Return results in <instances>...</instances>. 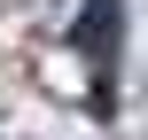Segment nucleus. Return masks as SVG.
<instances>
[{
  "instance_id": "f257e3e1",
  "label": "nucleus",
  "mask_w": 148,
  "mask_h": 140,
  "mask_svg": "<svg viewBox=\"0 0 148 140\" xmlns=\"http://www.w3.org/2000/svg\"><path fill=\"white\" fill-rule=\"evenodd\" d=\"M117 8H125V0H94V8L78 16V47H86L101 70L117 62Z\"/></svg>"
}]
</instances>
